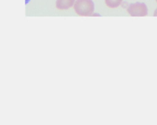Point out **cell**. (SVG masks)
Segmentation results:
<instances>
[{
	"mask_svg": "<svg viewBox=\"0 0 157 125\" xmlns=\"http://www.w3.org/2000/svg\"><path fill=\"white\" fill-rule=\"evenodd\" d=\"M75 3V0H57L56 8L60 11H66L74 6Z\"/></svg>",
	"mask_w": 157,
	"mask_h": 125,
	"instance_id": "3",
	"label": "cell"
},
{
	"mask_svg": "<svg viewBox=\"0 0 157 125\" xmlns=\"http://www.w3.org/2000/svg\"><path fill=\"white\" fill-rule=\"evenodd\" d=\"M74 10L79 16H91L94 12V4L93 0H76Z\"/></svg>",
	"mask_w": 157,
	"mask_h": 125,
	"instance_id": "1",
	"label": "cell"
},
{
	"mask_svg": "<svg viewBox=\"0 0 157 125\" xmlns=\"http://www.w3.org/2000/svg\"><path fill=\"white\" fill-rule=\"evenodd\" d=\"M155 1H156V3H157V0H155Z\"/></svg>",
	"mask_w": 157,
	"mask_h": 125,
	"instance_id": "6",
	"label": "cell"
},
{
	"mask_svg": "<svg viewBox=\"0 0 157 125\" xmlns=\"http://www.w3.org/2000/svg\"><path fill=\"white\" fill-rule=\"evenodd\" d=\"M106 5L109 8H117L122 4L123 0H104Z\"/></svg>",
	"mask_w": 157,
	"mask_h": 125,
	"instance_id": "4",
	"label": "cell"
},
{
	"mask_svg": "<svg viewBox=\"0 0 157 125\" xmlns=\"http://www.w3.org/2000/svg\"><path fill=\"white\" fill-rule=\"evenodd\" d=\"M154 16H155V17H157V8L155 9V12H154Z\"/></svg>",
	"mask_w": 157,
	"mask_h": 125,
	"instance_id": "5",
	"label": "cell"
},
{
	"mask_svg": "<svg viewBox=\"0 0 157 125\" xmlns=\"http://www.w3.org/2000/svg\"><path fill=\"white\" fill-rule=\"evenodd\" d=\"M127 11L130 16L133 17H143L148 14V9L145 3L136 2L132 3L128 6Z\"/></svg>",
	"mask_w": 157,
	"mask_h": 125,
	"instance_id": "2",
	"label": "cell"
}]
</instances>
